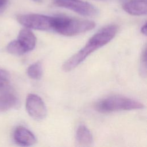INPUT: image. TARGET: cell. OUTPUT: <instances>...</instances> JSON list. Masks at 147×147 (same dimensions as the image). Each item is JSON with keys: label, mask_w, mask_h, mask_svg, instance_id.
Masks as SVG:
<instances>
[{"label": "cell", "mask_w": 147, "mask_h": 147, "mask_svg": "<svg viewBox=\"0 0 147 147\" xmlns=\"http://www.w3.org/2000/svg\"><path fill=\"white\" fill-rule=\"evenodd\" d=\"M18 98L14 93L7 90L0 95V112L7 111L18 104Z\"/></svg>", "instance_id": "obj_10"}, {"label": "cell", "mask_w": 147, "mask_h": 147, "mask_svg": "<svg viewBox=\"0 0 147 147\" xmlns=\"http://www.w3.org/2000/svg\"><path fill=\"white\" fill-rule=\"evenodd\" d=\"M53 3L55 6L69 9L84 16L92 17L98 13L94 6L80 0H53Z\"/></svg>", "instance_id": "obj_5"}, {"label": "cell", "mask_w": 147, "mask_h": 147, "mask_svg": "<svg viewBox=\"0 0 147 147\" xmlns=\"http://www.w3.org/2000/svg\"><path fill=\"white\" fill-rule=\"evenodd\" d=\"M95 26V22L89 20L54 17L52 29L63 36H74L89 31Z\"/></svg>", "instance_id": "obj_2"}, {"label": "cell", "mask_w": 147, "mask_h": 147, "mask_svg": "<svg viewBox=\"0 0 147 147\" xmlns=\"http://www.w3.org/2000/svg\"><path fill=\"white\" fill-rule=\"evenodd\" d=\"M17 40L26 52L33 50L36 43V38L34 34L28 28L22 29L20 31Z\"/></svg>", "instance_id": "obj_9"}, {"label": "cell", "mask_w": 147, "mask_h": 147, "mask_svg": "<svg viewBox=\"0 0 147 147\" xmlns=\"http://www.w3.org/2000/svg\"><path fill=\"white\" fill-rule=\"evenodd\" d=\"M25 105L28 113L34 119H42L47 115L46 106L37 95L29 94L26 97Z\"/></svg>", "instance_id": "obj_6"}, {"label": "cell", "mask_w": 147, "mask_h": 147, "mask_svg": "<svg viewBox=\"0 0 147 147\" xmlns=\"http://www.w3.org/2000/svg\"><path fill=\"white\" fill-rule=\"evenodd\" d=\"M140 69L141 74L144 75L145 76L146 75V47L142 51V55L141 56V63H140Z\"/></svg>", "instance_id": "obj_15"}, {"label": "cell", "mask_w": 147, "mask_h": 147, "mask_svg": "<svg viewBox=\"0 0 147 147\" xmlns=\"http://www.w3.org/2000/svg\"><path fill=\"white\" fill-rule=\"evenodd\" d=\"M10 76L5 69L0 68V91L6 90L9 83Z\"/></svg>", "instance_id": "obj_14"}, {"label": "cell", "mask_w": 147, "mask_h": 147, "mask_svg": "<svg viewBox=\"0 0 147 147\" xmlns=\"http://www.w3.org/2000/svg\"><path fill=\"white\" fill-rule=\"evenodd\" d=\"M141 31L142 32V34H144V35L146 34V23H145L141 28Z\"/></svg>", "instance_id": "obj_17"}, {"label": "cell", "mask_w": 147, "mask_h": 147, "mask_svg": "<svg viewBox=\"0 0 147 147\" xmlns=\"http://www.w3.org/2000/svg\"><path fill=\"white\" fill-rule=\"evenodd\" d=\"M27 74L32 79H40L42 74V67L41 63L37 61L30 65L27 69Z\"/></svg>", "instance_id": "obj_12"}, {"label": "cell", "mask_w": 147, "mask_h": 147, "mask_svg": "<svg viewBox=\"0 0 147 147\" xmlns=\"http://www.w3.org/2000/svg\"><path fill=\"white\" fill-rule=\"evenodd\" d=\"M76 140L78 145L89 146L93 142L92 136L88 129L84 125H80L76 132Z\"/></svg>", "instance_id": "obj_11"}, {"label": "cell", "mask_w": 147, "mask_h": 147, "mask_svg": "<svg viewBox=\"0 0 147 147\" xmlns=\"http://www.w3.org/2000/svg\"><path fill=\"white\" fill-rule=\"evenodd\" d=\"M54 17L38 14H20L17 17V21L28 29L47 30L52 29Z\"/></svg>", "instance_id": "obj_4"}, {"label": "cell", "mask_w": 147, "mask_h": 147, "mask_svg": "<svg viewBox=\"0 0 147 147\" xmlns=\"http://www.w3.org/2000/svg\"><path fill=\"white\" fill-rule=\"evenodd\" d=\"M8 0H0V9L3 10V8L6 6Z\"/></svg>", "instance_id": "obj_16"}, {"label": "cell", "mask_w": 147, "mask_h": 147, "mask_svg": "<svg viewBox=\"0 0 147 147\" xmlns=\"http://www.w3.org/2000/svg\"><path fill=\"white\" fill-rule=\"evenodd\" d=\"M6 49L9 53L14 55H22L26 53L25 49L17 40L10 42L7 45Z\"/></svg>", "instance_id": "obj_13"}, {"label": "cell", "mask_w": 147, "mask_h": 147, "mask_svg": "<svg viewBox=\"0 0 147 147\" xmlns=\"http://www.w3.org/2000/svg\"><path fill=\"white\" fill-rule=\"evenodd\" d=\"M2 11V10H1V9H0V13H1V11Z\"/></svg>", "instance_id": "obj_19"}, {"label": "cell", "mask_w": 147, "mask_h": 147, "mask_svg": "<svg viewBox=\"0 0 147 147\" xmlns=\"http://www.w3.org/2000/svg\"><path fill=\"white\" fill-rule=\"evenodd\" d=\"M144 107L141 102L130 98L121 96H111L103 99L95 105V109L100 113H106L121 110L140 109Z\"/></svg>", "instance_id": "obj_3"}, {"label": "cell", "mask_w": 147, "mask_h": 147, "mask_svg": "<svg viewBox=\"0 0 147 147\" xmlns=\"http://www.w3.org/2000/svg\"><path fill=\"white\" fill-rule=\"evenodd\" d=\"M123 9L133 16H141L146 14V0H128L122 5Z\"/></svg>", "instance_id": "obj_8"}, {"label": "cell", "mask_w": 147, "mask_h": 147, "mask_svg": "<svg viewBox=\"0 0 147 147\" xmlns=\"http://www.w3.org/2000/svg\"><path fill=\"white\" fill-rule=\"evenodd\" d=\"M13 138L17 144L21 146H30L36 141L34 134L28 129L21 126L15 129Z\"/></svg>", "instance_id": "obj_7"}, {"label": "cell", "mask_w": 147, "mask_h": 147, "mask_svg": "<svg viewBox=\"0 0 147 147\" xmlns=\"http://www.w3.org/2000/svg\"><path fill=\"white\" fill-rule=\"evenodd\" d=\"M118 30V27L115 25L107 26L99 30L89 39L83 48L63 64V69L68 72L75 68L90 54L109 42L115 37Z\"/></svg>", "instance_id": "obj_1"}, {"label": "cell", "mask_w": 147, "mask_h": 147, "mask_svg": "<svg viewBox=\"0 0 147 147\" xmlns=\"http://www.w3.org/2000/svg\"><path fill=\"white\" fill-rule=\"evenodd\" d=\"M33 1H34V2H42L43 0H33Z\"/></svg>", "instance_id": "obj_18"}]
</instances>
